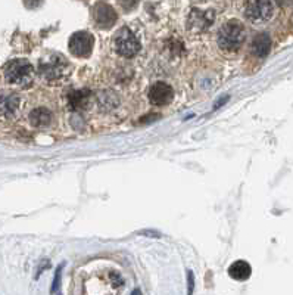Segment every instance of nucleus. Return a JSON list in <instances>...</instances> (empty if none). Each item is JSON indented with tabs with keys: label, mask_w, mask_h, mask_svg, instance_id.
Here are the masks:
<instances>
[{
	"label": "nucleus",
	"mask_w": 293,
	"mask_h": 295,
	"mask_svg": "<svg viewBox=\"0 0 293 295\" xmlns=\"http://www.w3.org/2000/svg\"><path fill=\"white\" fill-rule=\"evenodd\" d=\"M246 39V30L245 26L237 19H230L218 31V46L220 49L226 52H236L243 46Z\"/></svg>",
	"instance_id": "nucleus-1"
},
{
	"label": "nucleus",
	"mask_w": 293,
	"mask_h": 295,
	"mask_svg": "<svg viewBox=\"0 0 293 295\" xmlns=\"http://www.w3.org/2000/svg\"><path fill=\"white\" fill-rule=\"evenodd\" d=\"M69 64L67 59L61 54H50L46 58H41L40 64H39V72H40L41 79L56 84L61 83L64 79H67L69 74Z\"/></svg>",
	"instance_id": "nucleus-2"
},
{
	"label": "nucleus",
	"mask_w": 293,
	"mask_h": 295,
	"mask_svg": "<svg viewBox=\"0 0 293 295\" xmlns=\"http://www.w3.org/2000/svg\"><path fill=\"white\" fill-rule=\"evenodd\" d=\"M5 79L14 86L27 89L34 80V68L27 59H14L5 65Z\"/></svg>",
	"instance_id": "nucleus-3"
},
{
	"label": "nucleus",
	"mask_w": 293,
	"mask_h": 295,
	"mask_svg": "<svg viewBox=\"0 0 293 295\" xmlns=\"http://www.w3.org/2000/svg\"><path fill=\"white\" fill-rule=\"evenodd\" d=\"M274 15V3L271 0H248L245 16L255 26L265 24Z\"/></svg>",
	"instance_id": "nucleus-4"
},
{
	"label": "nucleus",
	"mask_w": 293,
	"mask_h": 295,
	"mask_svg": "<svg viewBox=\"0 0 293 295\" xmlns=\"http://www.w3.org/2000/svg\"><path fill=\"white\" fill-rule=\"evenodd\" d=\"M115 52L122 58H134L140 52V41L130 28L122 27L117 31L114 39Z\"/></svg>",
	"instance_id": "nucleus-5"
},
{
	"label": "nucleus",
	"mask_w": 293,
	"mask_h": 295,
	"mask_svg": "<svg viewBox=\"0 0 293 295\" xmlns=\"http://www.w3.org/2000/svg\"><path fill=\"white\" fill-rule=\"evenodd\" d=\"M94 37L89 31H78L71 36L68 41L69 52L77 58H89L93 52Z\"/></svg>",
	"instance_id": "nucleus-6"
},
{
	"label": "nucleus",
	"mask_w": 293,
	"mask_h": 295,
	"mask_svg": "<svg viewBox=\"0 0 293 295\" xmlns=\"http://www.w3.org/2000/svg\"><path fill=\"white\" fill-rule=\"evenodd\" d=\"M149 102L155 107H165L168 104H171L174 99L173 87L164 81H156L149 87L147 92Z\"/></svg>",
	"instance_id": "nucleus-7"
},
{
	"label": "nucleus",
	"mask_w": 293,
	"mask_h": 295,
	"mask_svg": "<svg viewBox=\"0 0 293 295\" xmlns=\"http://www.w3.org/2000/svg\"><path fill=\"white\" fill-rule=\"evenodd\" d=\"M214 21H215V12L212 9H208V11L192 9L187 18V28L193 33H200L211 27Z\"/></svg>",
	"instance_id": "nucleus-8"
},
{
	"label": "nucleus",
	"mask_w": 293,
	"mask_h": 295,
	"mask_svg": "<svg viewBox=\"0 0 293 295\" xmlns=\"http://www.w3.org/2000/svg\"><path fill=\"white\" fill-rule=\"evenodd\" d=\"M93 18L97 27L108 30L117 22L118 16L111 5H108L105 2H97L93 6Z\"/></svg>",
	"instance_id": "nucleus-9"
},
{
	"label": "nucleus",
	"mask_w": 293,
	"mask_h": 295,
	"mask_svg": "<svg viewBox=\"0 0 293 295\" xmlns=\"http://www.w3.org/2000/svg\"><path fill=\"white\" fill-rule=\"evenodd\" d=\"M21 99L16 94H0V117L12 120L18 109Z\"/></svg>",
	"instance_id": "nucleus-10"
},
{
	"label": "nucleus",
	"mask_w": 293,
	"mask_h": 295,
	"mask_svg": "<svg viewBox=\"0 0 293 295\" xmlns=\"http://www.w3.org/2000/svg\"><path fill=\"white\" fill-rule=\"evenodd\" d=\"M90 90L81 89V90H74L68 94V107L74 111H84L90 105Z\"/></svg>",
	"instance_id": "nucleus-11"
},
{
	"label": "nucleus",
	"mask_w": 293,
	"mask_h": 295,
	"mask_svg": "<svg viewBox=\"0 0 293 295\" xmlns=\"http://www.w3.org/2000/svg\"><path fill=\"white\" fill-rule=\"evenodd\" d=\"M252 275V267L248 261L237 260L228 267V276L234 281H246Z\"/></svg>",
	"instance_id": "nucleus-12"
},
{
	"label": "nucleus",
	"mask_w": 293,
	"mask_h": 295,
	"mask_svg": "<svg viewBox=\"0 0 293 295\" xmlns=\"http://www.w3.org/2000/svg\"><path fill=\"white\" fill-rule=\"evenodd\" d=\"M54 121V114L47 108H36L30 112V124L33 127H47Z\"/></svg>",
	"instance_id": "nucleus-13"
},
{
	"label": "nucleus",
	"mask_w": 293,
	"mask_h": 295,
	"mask_svg": "<svg viewBox=\"0 0 293 295\" xmlns=\"http://www.w3.org/2000/svg\"><path fill=\"white\" fill-rule=\"evenodd\" d=\"M251 51L258 58H265L267 55L270 54V51H271V39H270V36L265 34V33L255 36L252 43H251Z\"/></svg>",
	"instance_id": "nucleus-14"
},
{
	"label": "nucleus",
	"mask_w": 293,
	"mask_h": 295,
	"mask_svg": "<svg viewBox=\"0 0 293 295\" xmlns=\"http://www.w3.org/2000/svg\"><path fill=\"white\" fill-rule=\"evenodd\" d=\"M97 105L100 111H112L120 105V97L114 90H103L97 94Z\"/></svg>",
	"instance_id": "nucleus-15"
},
{
	"label": "nucleus",
	"mask_w": 293,
	"mask_h": 295,
	"mask_svg": "<svg viewBox=\"0 0 293 295\" xmlns=\"http://www.w3.org/2000/svg\"><path fill=\"white\" fill-rule=\"evenodd\" d=\"M62 267H64V264H61L58 270H56V273H55V279H54V286H52V292H59V286H61V276H62Z\"/></svg>",
	"instance_id": "nucleus-16"
},
{
	"label": "nucleus",
	"mask_w": 293,
	"mask_h": 295,
	"mask_svg": "<svg viewBox=\"0 0 293 295\" xmlns=\"http://www.w3.org/2000/svg\"><path fill=\"white\" fill-rule=\"evenodd\" d=\"M121 2V6L125 9V11H131L134 9L136 6H137V3H139V0H120Z\"/></svg>",
	"instance_id": "nucleus-17"
},
{
	"label": "nucleus",
	"mask_w": 293,
	"mask_h": 295,
	"mask_svg": "<svg viewBox=\"0 0 293 295\" xmlns=\"http://www.w3.org/2000/svg\"><path fill=\"white\" fill-rule=\"evenodd\" d=\"M43 2L44 0H24V5L27 6L28 9H36V8L43 5Z\"/></svg>",
	"instance_id": "nucleus-18"
},
{
	"label": "nucleus",
	"mask_w": 293,
	"mask_h": 295,
	"mask_svg": "<svg viewBox=\"0 0 293 295\" xmlns=\"http://www.w3.org/2000/svg\"><path fill=\"white\" fill-rule=\"evenodd\" d=\"M189 294H192L193 292V285H195V281H193V273L192 272H189Z\"/></svg>",
	"instance_id": "nucleus-19"
},
{
	"label": "nucleus",
	"mask_w": 293,
	"mask_h": 295,
	"mask_svg": "<svg viewBox=\"0 0 293 295\" xmlns=\"http://www.w3.org/2000/svg\"><path fill=\"white\" fill-rule=\"evenodd\" d=\"M198 2H205V0H198Z\"/></svg>",
	"instance_id": "nucleus-20"
}]
</instances>
